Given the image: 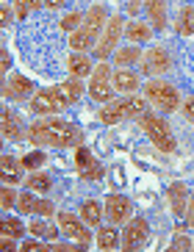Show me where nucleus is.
<instances>
[{"mask_svg":"<svg viewBox=\"0 0 194 252\" xmlns=\"http://www.w3.org/2000/svg\"><path fill=\"white\" fill-rule=\"evenodd\" d=\"M25 139L39 144V147H56V150H67V147H78L83 141V133L72 122L53 117H39L33 125H28Z\"/></svg>","mask_w":194,"mask_h":252,"instance_id":"nucleus-1","label":"nucleus"},{"mask_svg":"<svg viewBox=\"0 0 194 252\" xmlns=\"http://www.w3.org/2000/svg\"><path fill=\"white\" fill-rule=\"evenodd\" d=\"M86 92V86L81 83V78H69L64 83H56V86H47V89H39L36 94L31 97V114L33 117H53V114L64 111L67 105L78 103L81 94Z\"/></svg>","mask_w":194,"mask_h":252,"instance_id":"nucleus-2","label":"nucleus"},{"mask_svg":"<svg viewBox=\"0 0 194 252\" xmlns=\"http://www.w3.org/2000/svg\"><path fill=\"white\" fill-rule=\"evenodd\" d=\"M147 111H150V103L144 100V94L142 97L125 94L122 100L105 103L103 108H100V114H97V119H100L103 125H117V122H122V119H139Z\"/></svg>","mask_w":194,"mask_h":252,"instance_id":"nucleus-3","label":"nucleus"},{"mask_svg":"<svg viewBox=\"0 0 194 252\" xmlns=\"http://www.w3.org/2000/svg\"><path fill=\"white\" fill-rule=\"evenodd\" d=\"M136 122H139V127H142V133L158 147V153H175V150H178L175 133H172V127L166 125V119L161 117V114L147 111V114H142V117L136 119Z\"/></svg>","mask_w":194,"mask_h":252,"instance_id":"nucleus-4","label":"nucleus"},{"mask_svg":"<svg viewBox=\"0 0 194 252\" xmlns=\"http://www.w3.org/2000/svg\"><path fill=\"white\" fill-rule=\"evenodd\" d=\"M142 94H144V100L161 114H172V111H178L180 108V92H178L175 83H166V81L153 78L150 83H144Z\"/></svg>","mask_w":194,"mask_h":252,"instance_id":"nucleus-5","label":"nucleus"},{"mask_svg":"<svg viewBox=\"0 0 194 252\" xmlns=\"http://www.w3.org/2000/svg\"><path fill=\"white\" fill-rule=\"evenodd\" d=\"M114 69L108 61H100V64H95V69H92L89 75V86H86V94L95 100V103H111L114 100Z\"/></svg>","mask_w":194,"mask_h":252,"instance_id":"nucleus-6","label":"nucleus"},{"mask_svg":"<svg viewBox=\"0 0 194 252\" xmlns=\"http://www.w3.org/2000/svg\"><path fill=\"white\" fill-rule=\"evenodd\" d=\"M122 36H125V20H122L120 14L108 17V23H105L103 33H100V39H97V45H95V56L100 61L114 56V45H117Z\"/></svg>","mask_w":194,"mask_h":252,"instance_id":"nucleus-7","label":"nucleus"},{"mask_svg":"<svg viewBox=\"0 0 194 252\" xmlns=\"http://www.w3.org/2000/svg\"><path fill=\"white\" fill-rule=\"evenodd\" d=\"M56 222H59L61 233H64L69 241H78L83 250L92 244V230H89V224L81 219V214L75 216V214H69V211H59V214H56Z\"/></svg>","mask_w":194,"mask_h":252,"instance_id":"nucleus-8","label":"nucleus"},{"mask_svg":"<svg viewBox=\"0 0 194 252\" xmlns=\"http://www.w3.org/2000/svg\"><path fill=\"white\" fill-rule=\"evenodd\" d=\"M150 238V224L144 216H136L130 222H125V230H122V250L133 252V250H142Z\"/></svg>","mask_w":194,"mask_h":252,"instance_id":"nucleus-9","label":"nucleus"},{"mask_svg":"<svg viewBox=\"0 0 194 252\" xmlns=\"http://www.w3.org/2000/svg\"><path fill=\"white\" fill-rule=\"evenodd\" d=\"M75 169H78V175H81L83 180H100L103 178V163L97 161L95 156H92L89 147H83V144H78L75 147Z\"/></svg>","mask_w":194,"mask_h":252,"instance_id":"nucleus-10","label":"nucleus"},{"mask_svg":"<svg viewBox=\"0 0 194 252\" xmlns=\"http://www.w3.org/2000/svg\"><path fill=\"white\" fill-rule=\"evenodd\" d=\"M142 72L150 75V78H158V75H164L169 72L172 67V59H169V53L164 50V47H150L147 53H142Z\"/></svg>","mask_w":194,"mask_h":252,"instance_id":"nucleus-11","label":"nucleus"},{"mask_svg":"<svg viewBox=\"0 0 194 252\" xmlns=\"http://www.w3.org/2000/svg\"><path fill=\"white\" fill-rule=\"evenodd\" d=\"M130 211H133L130 197H125V194H108L105 197V222L122 224L130 216Z\"/></svg>","mask_w":194,"mask_h":252,"instance_id":"nucleus-12","label":"nucleus"},{"mask_svg":"<svg viewBox=\"0 0 194 252\" xmlns=\"http://www.w3.org/2000/svg\"><path fill=\"white\" fill-rule=\"evenodd\" d=\"M0 125H3V136H6L8 141H20V139H25V133H28V130H25L23 117H20V111H11V108L3 111Z\"/></svg>","mask_w":194,"mask_h":252,"instance_id":"nucleus-13","label":"nucleus"},{"mask_svg":"<svg viewBox=\"0 0 194 252\" xmlns=\"http://www.w3.org/2000/svg\"><path fill=\"white\" fill-rule=\"evenodd\" d=\"M114 89L120 92V94H136V92L142 89V78H139L133 69L120 67L114 72Z\"/></svg>","mask_w":194,"mask_h":252,"instance_id":"nucleus-14","label":"nucleus"},{"mask_svg":"<svg viewBox=\"0 0 194 252\" xmlns=\"http://www.w3.org/2000/svg\"><path fill=\"white\" fill-rule=\"evenodd\" d=\"M166 197H169V208L175 216H186V205H189V186L183 183V180H178V183H172L169 189H166Z\"/></svg>","mask_w":194,"mask_h":252,"instance_id":"nucleus-15","label":"nucleus"},{"mask_svg":"<svg viewBox=\"0 0 194 252\" xmlns=\"http://www.w3.org/2000/svg\"><path fill=\"white\" fill-rule=\"evenodd\" d=\"M97 39H100V31H95V28L81 23V28L69 33V47L78 50V53H86L92 45H97Z\"/></svg>","mask_w":194,"mask_h":252,"instance_id":"nucleus-16","label":"nucleus"},{"mask_svg":"<svg viewBox=\"0 0 194 252\" xmlns=\"http://www.w3.org/2000/svg\"><path fill=\"white\" fill-rule=\"evenodd\" d=\"M33 92V83L25 78V75H11L3 86V97L6 100H25V97Z\"/></svg>","mask_w":194,"mask_h":252,"instance_id":"nucleus-17","label":"nucleus"},{"mask_svg":"<svg viewBox=\"0 0 194 252\" xmlns=\"http://www.w3.org/2000/svg\"><path fill=\"white\" fill-rule=\"evenodd\" d=\"M78 214H81V219L89 227H97V224L105 219V205L100 200H83L81 208H78Z\"/></svg>","mask_w":194,"mask_h":252,"instance_id":"nucleus-18","label":"nucleus"},{"mask_svg":"<svg viewBox=\"0 0 194 252\" xmlns=\"http://www.w3.org/2000/svg\"><path fill=\"white\" fill-rule=\"evenodd\" d=\"M92 59L86 56V53H78L72 50L67 56V72L72 75V78H86V75H92Z\"/></svg>","mask_w":194,"mask_h":252,"instance_id":"nucleus-19","label":"nucleus"},{"mask_svg":"<svg viewBox=\"0 0 194 252\" xmlns=\"http://www.w3.org/2000/svg\"><path fill=\"white\" fill-rule=\"evenodd\" d=\"M153 25L147 23H139V20H133V23L125 25V39L130 42V45H147L150 39H153Z\"/></svg>","mask_w":194,"mask_h":252,"instance_id":"nucleus-20","label":"nucleus"},{"mask_svg":"<svg viewBox=\"0 0 194 252\" xmlns=\"http://www.w3.org/2000/svg\"><path fill=\"white\" fill-rule=\"evenodd\" d=\"M0 172H3V183L6 186H17L23 180V163L14 156H3L0 158Z\"/></svg>","mask_w":194,"mask_h":252,"instance_id":"nucleus-21","label":"nucleus"},{"mask_svg":"<svg viewBox=\"0 0 194 252\" xmlns=\"http://www.w3.org/2000/svg\"><path fill=\"white\" fill-rule=\"evenodd\" d=\"M144 11H147L150 25L156 31L166 28V0H144Z\"/></svg>","mask_w":194,"mask_h":252,"instance_id":"nucleus-22","label":"nucleus"},{"mask_svg":"<svg viewBox=\"0 0 194 252\" xmlns=\"http://www.w3.org/2000/svg\"><path fill=\"white\" fill-rule=\"evenodd\" d=\"M136 61H142V47L125 45L114 50V67H136Z\"/></svg>","mask_w":194,"mask_h":252,"instance_id":"nucleus-23","label":"nucleus"},{"mask_svg":"<svg viewBox=\"0 0 194 252\" xmlns=\"http://www.w3.org/2000/svg\"><path fill=\"white\" fill-rule=\"evenodd\" d=\"M120 244H122V233H117V224H108V227L97 230V238H95L97 250H117Z\"/></svg>","mask_w":194,"mask_h":252,"instance_id":"nucleus-24","label":"nucleus"},{"mask_svg":"<svg viewBox=\"0 0 194 252\" xmlns=\"http://www.w3.org/2000/svg\"><path fill=\"white\" fill-rule=\"evenodd\" d=\"M175 31L180 36H192L194 33V6H183L178 14V23H175Z\"/></svg>","mask_w":194,"mask_h":252,"instance_id":"nucleus-25","label":"nucleus"},{"mask_svg":"<svg viewBox=\"0 0 194 252\" xmlns=\"http://www.w3.org/2000/svg\"><path fill=\"white\" fill-rule=\"evenodd\" d=\"M25 186H28L31 191H39V194H47L53 189V178L47 172H33L31 178H25Z\"/></svg>","mask_w":194,"mask_h":252,"instance_id":"nucleus-26","label":"nucleus"},{"mask_svg":"<svg viewBox=\"0 0 194 252\" xmlns=\"http://www.w3.org/2000/svg\"><path fill=\"white\" fill-rule=\"evenodd\" d=\"M0 233L3 236H11V238H23L25 236V222H20L17 216H6L0 222Z\"/></svg>","mask_w":194,"mask_h":252,"instance_id":"nucleus-27","label":"nucleus"},{"mask_svg":"<svg viewBox=\"0 0 194 252\" xmlns=\"http://www.w3.org/2000/svg\"><path fill=\"white\" fill-rule=\"evenodd\" d=\"M45 6V0H14V11H17V20H25L31 11Z\"/></svg>","mask_w":194,"mask_h":252,"instance_id":"nucleus-28","label":"nucleus"},{"mask_svg":"<svg viewBox=\"0 0 194 252\" xmlns=\"http://www.w3.org/2000/svg\"><path fill=\"white\" fill-rule=\"evenodd\" d=\"M17 208H20L23 214H36V208H39V197L28 189V191L20 194V200H17Z\"/></svg>","mask_w":194,"mask_h":252,"instance_id":"nucleus-29","label":"nucleus"},{"mask_svg":"<svg viewBox=\"0 0 194 252\" xmlns=\"http://www.w3.org/2000/svg\"><path fill=\"white\" fill-rule=\"evenodd\" d=\"M47 161V156L42 153V150H33V153H28V156H23L20 158V163H23V169H28V172H36L42 163Z\"/></svg>","mask_w":194,"mask_h":252,"instance_id":"nucleus-30","label":"nucleus"},{"mask_svg":"<svg viewBox=\"0 0 194 252\" xmlns=\"http://www.w3.org/2000/svg\"><path fill=\"white\" fill-rule=\"evenodd\" d=\"M28 230L33 236H45V238H56L61 233V227H53V224H45V222H28Z\"/></svg>","mask_w":194,"mask_h":252,"instance_id":"nucleus-31","label":"nucleus"},{"mask_svg":"<svg viewBox=\"0 0 194 252\" xmlns=\"http://www.w3.org/2000/svg\"><path fill=\"white\" fill-rule=\"evenodd\" d=\"M17 200H20V194H17L11 186H3V191H0V205H3V211L17 208Z\"/></svg>","mask_w":194,"mask_h":252,"instance_id":"nucleus-32","label":"nucleus"},{"mask_svg":"<svg viewBox=\"0 0 194 252\" xmlns=\"http://www.w3.org/2000/svg\"><path fill=\"white\" fill-rule=\"evenodd\" d=\"M81 23H83V14L81 11H69V14H64V20H61V31H78L81 28Z\"/></svg>","mask_w":194,"mask_h":252,"instance_id":"nucleus-33","label":"nucleus"},{"mask_svg":"<svg viewBox=\"0 0 194 252\" xmlns=\"http://www.w3.org/2000/svg\"><path fill=\"white\" fill-rule=\"evenodd\" d=\"M20 250L23 252H47L50 244H42L39 238H25V244H20Z\"/></svg>","mask_w":194,"mask_h":252,"instance_id":"nucleus-34","label":"nucleus"},{"mask_svg":"<svg viewBox=\"0 0 194 252\" xmlns=\"http://www.w3.org/2000/svg\"><path fill=\"white\" fill-rule=\"evenodd\" d=\"M172 250H194V238L183 236V233H175V238H172Z\"/></svg>","mask_w":194,"mask_h":252,"instance_id":"nucleus-35","label":"nucleus"},{"mask_svg":"<svg viewBox=\"0 0 194 252\" xmlns=\"http://www.w3.org/2000/svg\"><path fill=\"white\" fill-rule=\"evenodd\" d=\"M183 117H186L189 122H194V94L183 100Z\"/></svg>","mask_w":194,"mask_h":252,"instance_id":"nucleus-36","label":"nucleus"},{"mask_svg":"<svg viewBox=\"0 0 194 252\" xmlns=\"http://www.w3.org/2000/svg\"><path fill=\"white\" fill-rule=\"evenodd\" d=\"M11 69V53L3 47V53H0V72H8Z\"/></svg>","mask_w":194,"mask_h":252,"instance_id":"nucleus-37","label":"nucleus"},{"mask_svg":"<svg viewBox=\"0 0 194 252\" xmlns=\"http://www.w3.org/2000/svg\"><path fill=\"white\" fill-rule=\"evenodd\" d=\"M14 17H17V11H11L8 6L0 8V23H3V25H11V20H14Z\"/></svg>","mask_w":194,"mask_h":252,"instance_id":"nucleus-38","label":"nucleus"},{"mask_svg":"<svg viewBox=\"0 0 194 252\" xmlns=\"http://www.w3.org/2000/svg\"><path fill=\"white\" fill-rule=\"evenodd\" d=\"M139 8H144V0H128V14L130 17L139 14Z\"/></svg>","mask_w":194,"mask_h":252,"instance_id":"nucleus-39","label":"nucleus"},{"mask_svg":"<svg viewBox=\"0 0 194 252\" xmlns=\"http://www.w3.org/2000/svg\"><path fill=\"white\" fill-rule=\"evenodd\" d=\"M186 224H194V191H192V197H189V205H186Z\"/></svg>","mask_w":194,"mask_h":252,"instance_id":"nucleus-40","label":"nucleus"},{"mask_svg":"<svg viewBox=\"0 0 194 252\" xmlns=\"http://www.w3.org/2000/svg\"><path fill=\"white\" fill-rule=\"evenodd\" d=\"M17 241H20V238L3 236V238H0V247H3V250H17Z\"/></svg>","mask_w":194,"mask_h":252,"instance_id":"nucleus-41","label":"nucleus"},{"mask_svg":"<svg viewBox=\"0 0 194 252\" xmlns=\"http://www.w3.org/2000/svg\"><path fill=\"white\" fill-rule=\"evenodd\" d=\"M45 6L47 8H61L64 6V0H45Z\"/></svg>","mask_w":194,"mask_h":252,"instance_id":"nucleus-42","label":"nucleus"},{"mask_svg":"<svg viewBox=\"0 0 194 252\" xmlns=\"http://www.w3.org/2000/svg\"><path fill=\"white\" fill-rule=\"evenodd\" d=\"M3 3H8V0H3Z\"/></svg>","mask_w":194,"mask_h":252,"instance_id":"nucleus-43","label":"nucleus"}]
</instances>
